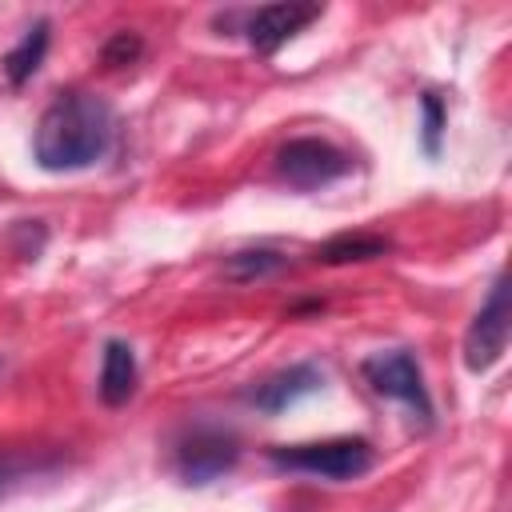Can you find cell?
<instances>
[{"instance_id": "obj_1", "label": "cell", "mask_w": 512, "mask_h": 512, "mask_svg": "<svg viewBox=\"0 0 512 512\" xmlns=\"http://www.w3.org/2000/svg\"><path fill=\"white\" fill-rule=\"evenodd\" d=\"M116 136L112 104L96 92H64L56 96L36 132H32V156L48 172H80L104 160Z\"/></svg>"}, {"instance_id": "obj_2", "label": "cell", "mask_w": 512, "mask_h": 512, "mask_svg": "<svg viewBox=\"0 0 512 512\" xmlns=\"http://www.w3.org/2000/svg\"><path fill=\"white\" fill-rule=\"evenodd\" d=\"M268 460L276 468L308 472L320 480H356L372 468V444L364 436H336V440H316V444L272 448Z\"/></svg>"}, {"instance_id": "obj_3", "label": "cell", "mask_w": 512, "mask_h": 512, "mask_svg": "<svg viewBox=\"0 0 512 512\" xmlns=\"http://www.w3.org/2000/svg\"><path fill=\"white\" fill-rule=\"evenodd\" d=\"M236 460H240V440L228 428H216V424H192L176 440V456H172L176 476L184 484H196V488L232 472Z\"/></svg>"}, {"instance_id": "obj_4", "label": "cell", "mask_w": 512, "mask_h": 512, "mask_svg": "<svg viewBox=\"0 0 512 512\" xmlns=\"http://www.w3.org/2000/svg\"><path fill=\"white\" fill-rule=\"evenodd\" d=\"M276 172H280L284 184H292L300 192H312V188H324V184L348 176L352 160H348V152H340L336 144H328L320 136H300V140L280 144Z\"/></svg>"}, {"instance_id": "obj_5", "label": "cell", "mask_w": 512, "mask_h": 512, "mask_svg": "<svg viewBox=\"0 0 512 512\" xmlns=\"http://www.w3.org/2000/svg\"><path fill=\"white\" fill-rule=\"evenodd\" d=\"M508 332H512V300H508V276L500 272L492 280L488 300L480 304V312L472 316V324L464 332V364H468V372H488L504 356Z\"/></svg>"}, {"instance_id": "obj_6", "label": "cell", "mask_w": 512, "mask_h": 512, "mask_svg": "<svg viewBox=\"0 0 512 512\" xmlns=\"http://www.w3.org/2000/svg\"><path fill=\"white\" fill-rule=\"evenodd\" d=\"M364 380L388 396V400H400L416 412L420 424H432V400H428V388H424V372L416 364L412 352L404 348H392V352H376L364 360Z\"/></svg>"}, {"instance_id": "obj_7", "label": "cell", "mask_w": 512, "mask_h": 512, "mask_svg": "<svg viewBox=\"0 0 512 512\" xmlns=\"http://www.w3.org/2000/svg\"><path fill=\"white\" fill-rule=\"evenodd\" d=\"M312 20H320V4H268V8L248 12L244 36L260 56H272L284 40H292Z\"/></svg>"}, {"instance_id": "obj_8", "label": "cell", "mask_w": 512, "mask_h": 512, "mask_svg": "<svg viewBox=\"0 0 512 512\" xmlns=\"http://www.w3.org/2000/svg\"><path fill=\"white\" fill-rule=\"evenodd\" d=\"M320 384H324V372H320L316 364H308V360H304V364H288V368L272 372L268 380H260V384L248 392V404H256L260 412L276 416V412L292 408L296 400L320 392Z\"/></svg>"}, {"instance_id": "obj_9", "label": "cell", "mask_w": 512, "mask_h": 512, "mask_svg": "<svg viewBox=\"0 0 512 512\" xmlns=\"http://www.w3.org/2000/svg\"><path fill=\"white\" fill-rule=\"evenodd\" d=\"M136 380H140V368H136V352L124 344V340H108L104 344V364H100V400L108 408H120L132 400L136 392Z\"/></svg>"}, {"instance_id": "obj_10", "label": "cell", "mask_w": 512, "mask_h": 512, "mask_svg": "<svg viewBox=\"0 0 512 512\" xmlns=\"http://www.w3.org/2000/svg\"><path fill=\"white\" fill-rule=\"evenodd\" d=\"M388 252H392V240H384L376 232H340L316 248V260L320 264H360V260L388 256Z\"/></svg>"}, {"instance_id": "obj_11", "label": "cell", "mask_w": 512, "mask_h": 512, "mask_svg": "<svg viewBox=\"0 0 512 512\" xmlns=\"http://www.w3.org/2000/svg\"><path fill=\"white\" fill-rule=\"evenodd\" d=\"M44 52H48V20H36V24L20 36V44L4 56V76H8V84H12V88L28 84V80L36 76V68L44 64Z\"/></svg>"}, {"instance_id": "obj_12", "label": "cell", "mask_w": 512, "mask_h": 512, "mask_svg": "<svg viewBox=\"0 0 512 512\" xmlns=\"http://www.w3.org/2000/svg\"><path fill=\"white\" fill-rule=\"evenodd\" d=\"M288 268V256L272 252V248H248V252H232L224 260V276L236 280V284H252V280H264L272 272Z\"/></svg>"}, {"instance_id": "obj_13", "label": "cell", "mask_w": 512, "mask_h": 512, "mask_svg": "<svg viewBox=\"0 0 512 512\" xmlns=\"http://www.w3.org/2000/svg\"><path fill=\"white\" fill-rule=\"evenodd\" d=\"M420 108H424V152L428 156H440V136H444V104L436 92H424L420 96Z\"/></svg>"}, {"instance_id": "obj_14", "label": "cell", "mask_w": 512, "mask_h": 512, "mask_svg": "<svg viewBox=\"0 0 512 512\" xmlns=\"http://www.w3.org/2000/svg\"><path fill=\"white\" fill-rule=\"evenodd\" d=\"M140 52H144V44H140V36H136V32H116V36L104 44L100 60H104L108 68H124V64H132Z\"/></svg>"}, {"instance_id": "obj_15", "label": "cell", "mask_w": 512, "mask_h": 512, "mask_svg": "<svg viewBox=\"0 0 512 512\" xmlns=\"http://www.w3.org/2000/svg\"><path fill=\"white\" fill-rule=\"evenodd\" d=\"M4 480H8V472H4V468H0V492H4Z\"/></svg>"}]
</instances>
